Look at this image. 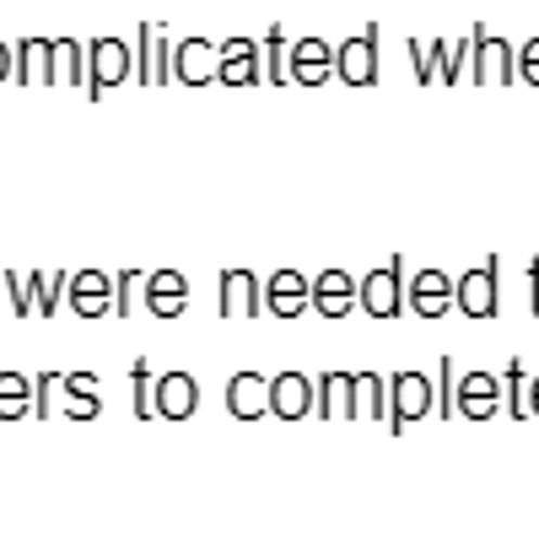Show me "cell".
<instances>
[{
	"instance_id": "29",
	"label": "cell",
	"mask_w": 539,
	"mask_h": 555,
	"mask_svg": "<svg viewBox=\"0 0 539 555\" xmlns=\"http://www.w3.org/2000/svg\"><path fill=\"white\" fill-rule=\"evenodd\" d=\"M453 383H459V377H453V357H442V362H437V383H432V410L448 415V421L459 415V410H453Z\"/></svg>"
},
{
	"instance_id": "21",
	"label": "cell",
	"mask_w": 539,
	"mask_h": 555,
	"mask_svg": "<svg viewBox=\"0 0 539 555\" xmlns=\"http://www.w3.org/2000/svg\"><path fill=\"white\" fill-rule=\"evenodd\" d=\"M313 415H357V372H324L313 383Z\"/></svg>"
},
{
	"instance_id": "23",
	"label": "cell",
	"mask_w": 539,
	"mask_h": 555,
	"mask_svg": "<svg viewBox=\"0 0 539 555\" xmlns=\"http://www.w3.org/2000/svg\"><path fill=\"white\" fill-rule=\"evenodd\" d=\"M54 81L87 87V43L81 38H54Z\"/></svg>"
},
{
	"instance_id": "32",
	"label": "cell",
	"mask_w": 539,
	"mask_h": 555,
	"mask_svg": "<svg viewBox=\"0 0 539 555\" xmlns=\"http://www.w3.org/2000/svg\"><path fill=\"white\" fill-rule=\"evenodd\" d=\"M130 393H136V415L152 421V415H157V410H152V362H136V372H130Z\"/></svg>"
},
{
	"instance_id": "15",
	"label": "cell",
	"mask_w": 539,
	"mask_h": 555,
	"mask_svg": "<svg viewBox=\"0 0 539 555\" xmlns=\"http://www.w3.org/2000/svg\"><path fill=\"white\" fill-rule=\"evenodd\" d=\"M227 410H232V421H259V415H270V377H265V372H238V377L227 383Z\"/></svg>"
},
{
	"instance_id": "7",
	"label": "cell",
	"mask_w": 539,
	"mask_h": 555,
	"mask_svg": "<svg viewBox=\"0 0 539 555\" xmlns=\"http://www.w3.org/2000/svg\"><path fill=\"white\" fill-rule=\"evenodd\" d=\"M335 76H341L346 87H372V81H377V22H367V33L346 38V43L335 49Z\"/></svg>"
},
{
	"instance_id": "28",
	"label": "cell",
	"mask_w": 539,
	"mask_h": 555,
	"mask_svg": "<svg viewBox=\"0 0 539 555\" xmlns=\"http://www.w3.org/2000/svg\"><path fill=\"white\" fill-rule=\"evenodd\" d=\"M141 270H119L114 275V319H130L136 313V297H141Z\"/></svg>"
},
{
	"instance_id": "33",
	"label": "cell",
	"mask_w": 539,
	"mask_h": 555,
	"mask_svg": "<svg viewBox=\"0 0 539 555\" xmlns=\"http://www.w3.org/2000/svg\"><path fill=\"white\" fill-rule=\"evenodd\" d=\"M54 388H60V372H38L33 377V415H54Z\"/></svg>"
},
{
	"instance_id": "8",
	"label": "cell",
	"mask_w": 539,
	"mask_h": 555,
	"mask_svg": "<svg viewBox=\"0 0 539 555\" xmlns=\"http://www.w3.org/2000/svg\"><path fill=\"white\" fill-rule=\"evenodd\" d=\"M216 308H221V319H259V313H265L259 275H248V270H221V275H216Z\"/></svg>"
},
{
	"instance_id": "2",
	"label": "cell",
	"mask_w": 539,
	"mask_h": 555,
	"mask_svg": "<svg viewBox=\"0 0 539 555\" xmlns=\"http://www.w3.org/2000/svg\"><path fill=\"white\" fill-rule=\"evenodd\" d=\"M453 308L464 319H497V308H502V259L497 254L453 281Z\"/></svg>"
},
{
	"instance_id": "30",
	"label": "cell",
	"mask_w": 539,
	"mask_h": 555,
	"mask_svg": "<svg viewBox=\"0 0 539 555\" xmlns=\"http://www.w3.org/2000/svg\"><path fill=\"white\" fill-rule=\"evenodd\" d=\"M152 43H157V27L141 22V27H136V81H141V87H152Z\"/></svg>"
},
{
	"instance_id": "14",
	"label": "cell",
	"mask_w": 539,
	"mask_h": 555,
	"mask_svg": "<svg viewBox=\"0 0 539 555\" xmlns=\"http://www.w3.org/2000/svg\"><path fill=\"white\" fill-rule=\"evenodd\" d=\"M405 302H410L415 319H442V313L453 308V275H442V270H421V275H410Z\"/></svg>"
},
{
	"instance_id": "27",
	"label": "cell",
	"mask_w": 539,
	"mask_h": 555,
	"mask_svg": "<svg viewBox=\"0 0 539 555\" xmlns=\"http://www.w3.org/2000/svg\"><path fill=\"white\" fill-rule=\"evenodd\" d=\"M357 415H372V421L388 415V377L383 372H357Z\"/></svg>"
},
{
	"instance_id": "38",
	"label": "cell",
	"mask_w": 539,
	"mask_h": 555,
	"mask_svg": "<svg viewBox=\"0 0 539 555\" xmlns=\"http://www.w3.org/2000/svg\"><path fill=\"white\" fill-rule=\"evenodd\" d=\"M0 81H11V43H0Z\"/></svg>"
},
{
	"instance_id": "22",
	"label": "cell",
	"mask_w": 539,
	"mask_h": 555,
	"mask_svg": "<svg viewBox=\"0 0 539 555\" xmlns=\"http://www.w3.org/2000/svg\"><path fill=\"white\" fill-rule=\"evenodd\" d=\"M60 388H65V415L70 421H98V377L92 372H65Z\"/></svg>"
},
{
	"instance_id": "19",
	"label": "cell",
	"mask_w": 539,
	"mask_h": 555,
	"mask_svg": "<svg viewBox=\"0 0 539 555\" xmlns=\"http://www.w3.org/2000/svg\"><path fill=\"white\" fill-rule=\"evenodd\" d=\"M308 302H313L324 319H346L351 302H357V281H351L346 270H324V275L308 286Z\"/></svg>"
},
{
	"instance_id": "39",
	"label": "cell",
	"mask_w": 539,
	"mask_h": 555,
	"mask_svg": "<svg viewBox=\"0 0 539 555\" xmlns=\"http://www.w3.org/2000/svg\"><path fill=\"white\" fill-rule=\"evenodd\" d=\"M529 415H539V372L529 377Z\"/></svg>"
},
{
	"instance_id": "36",
	"label": "cell",
	"mask_w": 539,
	"mask_h": 555,
	"mask_svg": "<svg viewBox=\"0 0 539 555\" xmlns=\"http://www.w3.org/2000/svg\"><path fill=\"white\" fill-rule=\"evenodd\" d=\"M518 81L539 87V38H529V43L518 49Z\"/></svg>"
},
{
	"instance_id": "10",
	"label": "cell",
	"mask_w": 539,
	"mask_h": 555,
	"mask_svg": "<svg viewBox=\"0 0 539 555\" xmlns=\"http://www.w3.org/2000/svg\"><path fill=\"white\" fill-rule=\"evenodd\" d=\"M453 410L470 415V421H491V415L502 410V377H491V372H464V377L453 383Z\"/></svg>"
},
{
	"instance_id": "6",
	"label": "cell",
	"mask_w": 539,
	"mask_h": 555,
	"mask_svg": "<svg viewBox=\"0 0 539 555\" xmlns=\"http://www.w3.org/2000/svg\"><path fill=\"white\" fill-rule=\"evenodd\" d=\"M335 76V43H324V38H297V43H286V81H297V87H324Z\"/></svg>"
},
{
	"instance_id": "16",
	"label": "cell",
	"mask_w": 539,
	"mask_h": 555,
	"mask_svg": "<svg viewBox=\"0 0 539 555\" xmlns=\"http://www.w3.org/2000/svg\"><path fill=\"white\" fill-rule=\"evenodd\" d=\"M270 415H281V421H303V415H313V377H303V372H281V377H270Z\"/></svg>"
},
{
	"instance_id": "25",
	"label": "cell",
	"mask_w": 539,
	"mask_h": 555,
	"mask_svg": "<svg viewBox=\"0 0 539 555\" xmlns=\"http://www.w3.org/2000/svg\"><path fill=\"white\" fill-rule=\"evenodd\" d=\"M502 410L513 421H529V367L524 362H508L502 367Z\"/></svg>"
},
{
	"instance_id": "5",
	"label": "cell",
	"mask_w": 539,
	"mask_h": 555,
	"mask_svg": "<svg viewBox=\"0 0 539 555\" xmlns=\"http://www.w3.org/2000/svg\"><path fill=\"white\" fill-rule=\"evenodd\" d=\"M432 410V377L426 372H394L388 377V431H405L410 421H421Z\"/></svg>"
},
{
	"instance_id": "26",
	"label": "cell",
	"mask_w": 539,
	"mask_h": 555,
	"mask_svg": "<svg viewBox=\"0 0 539 555\" xmlns=\"http://www.w3.org/2000/svg\"><path fill=\"white\" fill-rule=\"evenodd\" d=\"M65 286H70V275H27L33 313H38V319H54V313H60V302H65Z\"/></svg>"
},
{
	"instance_id": "20",
	"label": "cell",
	"mask_w": 539,
	"mask_h": 555,
	"mask_svg": "<svg viewBox=\"0 0 539 555\" xmlns=\"http://www.w3.org/2000/svg\"><path fill=\"white\" fill-rule=\"evenodd\" d=\"M141 292H146L152 319H179L183 302H189V281H183L179 270H157V275H146Z\"/></svg>"
},
{
	"instance_id": "17",
	"label": "cell",
	"mask_w": 539,
	"mask_h": 555,
	"mask_svg": "<svg viewBox=\"0 0 539 555\" xmlns=\"http://www.w3.org/2000/svg\"><path fill=\"white\" fill-rule=\"evenodd\" d=\"M174 81H183V87L216 81V43L210 38H183V43H174Z\"/></svg>"
},
{
	"instance_id": "18",
	"label": "cell",
	"mask_w": 539,
	"mask_h": 555,
	"mask_svg": "<svg viewBox=\"0 0 539 555\" xmlns=\"http://www.w3.org/2000/svg\"><path fill=\"white\" fill-rule=\"evenodd\" d=\"M11 76L27 81H54V38H22L11 43Z\"/></svg>"
},
{
	"instance_id": "11",
	"label": "cell",
	"mask_w": 539,
	"mask_h": 555,
	"mask_svg": "<svg viewBox=\"0 0 539 555\" xmlns=\"http://www.w3.org/2000/svg\"><path fill=\"white\" fill-rule=\"evenodd\" d=\"M152 410H157L163 421H189V415L200 410V383H194L189 372H163L157 388H152Z\"/></svg>"
},
{
	"instance_id": "37",
	"label": "cell",
	"mask_w": 539,
	"mask_h": 555,
	"mask_svg": "<svg viewBox=\"0 0 539 555\" xmlns=\"http://www.w3.org/2000/svg\"><path fill=\"white\" fill-rule=\"evenodd\" d=\"M529 313L539 319V254L529 259Z\"/></svg>"
},
{
	"instance_id": "12",
	"label": "cell",
	"mask_w": 539,
	"mask_h": 555,
	"mask_svg": "<svg viewBox=\"0 0 539 555\" xmlns=\"http://www.w3.org/2000/svg\"><path fill=\"white\" fill-rule=\"evenodd\" d=\"M65 302H70L81 319H103V313H114V275H103V270H81V275H70Z\"/></svg>"
},
{
	"instance_id": "9",
	"label": "cell",
	"mask_w": 539,
	"mask_h": 555,
	"mask_svg": "<svg viewBox=\"0 0 539 555\" xmlns=\"http://www.w3.org/2000/svg\"><path fill=\"white\" fill-rule=\"evenodd\" d=\"M216 81H227V87H254V81H265L259 43H254V38H227V43H216Z\"/></svg>"
},
{
	"instance_id": "31",
	"label": "cell",
	"mask_w": 539,
	"mask_h": 555,
	"mask_svg": "<svg viewBox=\"0 0 539 555\" xmlns=\"http://www.w3.org/2000/svg\"><path fill=\"white\" fill-rule=\"evenodd\" d=\"M265 60H270V65H265V81L281 87V81H286V38H281V27L265 33Z\"/></svg>"
},
{
	"instance_id": "3",
	"label": "cell",
	"mask_w": 539,
	"mask_h": 555,
	"mask_svg": "<svg viewBox=\"0 0 539 555\" xmlns=\"http://www.w3.org/2000/svg\"><path fill=\"white\" fill-rule=\"evenodd\" d=\"M136 76V49L119 38H87V92L103 98L108 87Z\"/></svg>"
},
{
	"instance_id": "35",
	"label": "cell",
	"mask_w": 539,
	"mask_h": 555,
	"mask_svg": "<svg viewBox=\"0 0 539 555\" xmlns=\"http://www.w3.org/2000/svg\"><path fill=\"white\" fill-rule=\"evenodd\" d=\"M5 297H11L16 319H27V313H33V292H27V275H22V270H5Z\"/></svg>"
},
{
	"instance_id": "34",
	"label": "cell",
	"mask_w": 539,
	"mask_h": 555,
	"mask_svg": "<svg viewBox=\"0 0 539 555\" xmlns=\"http://www.w3.org/2000/svg\"><path fill=\"white\" fill-rule=\"evenodd\" d=\"M405 54H410V70H415V81L426 87V81H437V60L426 54V43L421 38H405Z\"/></svg>"
},
{
	"instance_id": "4",
	"label": "cell",
	"mask_w": 539,
	"mask_h": 555,
	"mask_svg": "<svg viewBox=\"0 0 539 555\" xmlns=\"http://www.w3.org/2000/svg\"><path fill=\"white\" fill-rule=\"evenodd\" d=\"M357 302L367 319H399L405 313V259H388L383 270H372L357 286Z\"/></svg>"
},
{
	"instance_id": "1",
	"label": "cell",
	"mask_w": 539,
	"mask_h": 555,
	"mask_svg": "<svg viewBox=\"0 0 539 555\" xmlns=\"http://www.w3.org/2000/svg\"><path fill=\"white\" fill-rule=\"evenodd\" d=\"M464 76L470 81H518V49L508 43V38H491L486 33V22H475L470 27V65H464Z\"/></svg>"
},
{
	"instance_id": "13",
	"label": "cell",
	"mask_w": 539,
	"mask_h": 555,
	"mask_svg": "<svg viewBox=\"0 0 539 555\" xmlns=\"http://www.w3.org/2000/svg\"><path fill=\"white\" fill-rule=\"evenodd\" d=\"M259 297H265V313H275V319H297V313L308 308V275H297V270H275V275L259 281Z\"/></svg>"
},
{
	"instance_id": "24",
	"label": "cell",
	"mask_w": 539,
	"mask_h": 555,
	"mask_svg": "<svg viewBox=\"0 0 539 555\" xmlns=\"http://www.w3.org/2000/svg\"><path fill=\"white\" fill-rule=\"evenodd\" d=\"M22 415H33V377L0 372V421H22Z\"/></svg>"
}]
</instances>
